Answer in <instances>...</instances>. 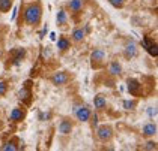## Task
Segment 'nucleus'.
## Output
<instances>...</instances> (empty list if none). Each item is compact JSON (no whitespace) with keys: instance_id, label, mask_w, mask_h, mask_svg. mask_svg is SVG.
<instances>
[{"instance_id":"f257e3e1","label":"nucleus","mask_w":158,"mask_h":151,"mask_svg":"<svg viewBox=\"0 0 158 151\" xmlns=\"http://www.w3.org/2000/svg\"><path fill=\"white\" fill-rule=\"evenodd\" d=\"M24 18L26 23L30 24V25H35V24L39 23V20H41V8H39V5H30L24 12Z\"/></svg>"},{"instance_id":"f03ea898","label":"nucleus","mask_w":158,"mask_h":151,"mask_svg":"<svg viewBox=\"0 0 158 151\" xmlns=\"http://www.w3.org/2000/svg\"><path fill=\"white\" fill-rule=\"evenodd\" d=\"M75 117H77L80 121H87V120L90 118V111H89V108H86V106H78V108H75Z\"/></svg>"},{"instance_id":"7ed1b4c3","label":"nucleus","mask_w":158,"mask_h":151,"mask_svg":"<svg viewBox=\"0 0 158 151\" xmlns=\"http://www.w3.org/2000/svg\"><path fill=\"white\" fill-rule=\"evenodd\" d=\"M140 88H142V85H140L139 81H135V79H128V91L131 94H139Z\"/></svg>"},{"instance_id":"20e7f679","label":"nucleus","mask_w":158,"mask_h":151,"mask_svg":"<svg viewBox=\"0 0 158 151\" xmlns=\"http://www.w3.org/2000/svg\"><path fill=\"white\" fill-rule=\"evenodd\" d=\"M66 81H68V75H66L65 72H59V73H56V75L53 76V82H54L56 85H62V84H65Z\"/></svg>"},{"instance_id":"39448f33","label":"nucleus","mask_w":158,"mask_h":151,"mask_svg":"<svg viewBox=\"0 0 158 151\" xmlns=\"http://www.w3.org/2000/svg\"><path fill=\"white\" fill-rule=\"evenodd\" d=\"M98 136H99V139L102 141H107L111 138V130L109 127H99L98 129Z\"/></svg>"},{"instance_id":"423d86ee","label":"nucleus","mask_w":158,"mask_h":151,"mask_svg":"<svg viewBox=\"0 0 158 151\" xmlns=\"http://www.w3.org/2000/svg\"><path fill=\"white\" fill-rule=\"evenodd\" d=\"M71 129H73V126H71L69 121H62L60 124H59V132H60L62 135H69L71 133Z\"/></svg>"},{"instance_id":"0eeeda50","label":"nucleus","mask_w":158,"mask_h":151,"mask_svg":"<svg viewBox=\"0 0 158 151\" xmlns=\"http://www.w3.org/2000/svg\"><path fill=\"white\" fill-rule=\"evenodd\" d=\"M143 133H145L146 136L155 135V133H157V126H155L154 123H148V124H145V127H143Z\"/></svg>"},{"instance_id":"6e6552de","label":"nucleus","mask_w":158,"mask_h":151,"mask_svg":"<svg viewBox=\"0 0 158 151\" xmlns=\"http://www.w3.org/2000/svg\"><path fill=\"white\" fill-rule=\"evenodd\" d=\"M137 54V49H135V44L134 42H130L128 45H127V48H125V56L127 57H134Z\"/></svg>"},{"instance_id":"1a4fd4ad","label":"nucleus","mask_w":158,"mask_h":151,"mask_svg":"<svg viewBox=\"0 0 158 151\" xmlns=\"http://www.w3.org/2000/svg\"><path fill=\"white\" fill-rule=\"evenodd\" d=\"M83 6V0H71L69 2V9L74 12H78Z\"/></svg>"},{"instance_id":"9d476101","label":"nucleus","mask_w":158,"mask_h":151,"mask_svg":"<svg viewBox=\"0 0 158 151\" xmlns=\"http://www.w3.org/2000/svg\"><path fill=\"white\" fill-rule=\"evenodd\" d=\"M121 64L118 63V61H113L111 64H110V69H109V72L111 73V75H119L121 73Z\"/></svg>"},{"instance_id":"9b49d317","label":"nucleus","mask_w":158,"mask_h":151,"mask_svg":"<svg viewBox=\"0 0 158 151\" xmlns=\"http://www.w3.org/2000/svg\"><path fill=\"white\" fill-rule=\"evenodd\" d=\"M104 57H106V52H104L102 49H97V51L92 52V60H94V61H101Z\"/></svg>"},{"instance_id":"f8f14e48","label":"nucleus","mask_w":158,"mask_h":151,"mask_svg":"<svg viewBox=\"0 0 158 151\" xmlns=\"http://www.w3.org/2000/svg\"><path fill=\"white\" fill-rule=\"evenodd\" d=\"M95 108H97V109H102V108H106V97H102V96H97V97H95Z\"/></svg>"},{"instance_id":"ddd939ff","label":"nucleus","mask_w":158,"mask_h":151,"mask_svg":"<svg viewBox=\"0 0 158 151\" xmlns=\"http://www.w3.org/2000/svg\"><path fill=\"white\" fill-rule=\"evenodd\" d=\"M86 35V30H81V29H77L75 32L73 33V37H74V41H77V42H80L83 37H85Z\"/></svg>"},{"instance_id":"4468645a","label":"nucleus","mask_w":158,"mask_h":151,"mask_svg":"<svg viewBox=\"0 0 158 151\" xmlns=\"http://www.w3.org/2000/svg\"><path fill=\"white\" fill-rule=\"evenodd\" d=\"M23 118V112H21V109H18V108H15L12 111V114H11V120L12 121H20Z\"/></svg>"},{"instance_id":"2eb2a0df","label":"nucleus","mask_w":158,"mask_h":151,"mask_svg":"<svg viewBox=\"0 0 158 151\" xmlns=\"http://www.w3.org/2000/svg\"><path fill=\"white\" fill-rule=\"evenodd\" d=\"M11 5H12V0H0V11H9Z\"/></svg>"},{"instance_id":"dca6fc26","label":"nucleus","mask_w":158,"mask_h":151,"mask_svg":"<svg viewBox=\"0 0 158 151\" xmlns=\"http://www.w3.org/2000/svg\"><path fill=\"white\" fill-rule=\"evenodd\" d=\"M56 21H57V25H62V24H65V21H66V12H65V11H59V14H57V18H56Z\"/></svg>"},{"instance_id":"f3484780","label":"nucleus","mask_w":158,"mask_h":151,"mask_svg":"<svg viewBox=\"0 0 158 151\" xmlns=\"http://www.w3.org/2000/svg\"><path fill=\"white\" fill-rule=\"evenodd\" d=\"M57 48L62 49V51H65V49H68V48H69V42H68L66 39H63V37H62V39L57 41Z\"/></svg>"},{"instance_id":"a211bd4d","label":"nucleus","mask_w":158,"mask_h":151,"mask_svg":"<svg viewBox=\"0 0 158 151\" xmlns=\"http://www.w3.org/2000/svg\"><path fill=\"white\" fill-rule=\"evenodd\" d=\"M26 56V51L24 49H18V52H17V57L14 58V64H18L20 63V60Z\"/></svg>"},{"instance_id":"6ab92c4d","label":"nucleus","mask_w":158,"mask_h":151,"mask_svg":"<svg viewBox=\"0 0 158 151\" xmlns=\"http://www.w3.org/2000/svg\"><path fill=\"white\" fill-rule=\"evenodd\" d=\"M2 150L3 151H15L17 150V147H15L14 142H8V144H5V145L2 147Z\"/></svg>"},{"instance_id":"aec40b11","label":"nucleus","mask_w":158,"mask_h":151,"mask_svg":"<svg viewBox=\"0 0 158 151\" xmlns=\"http://www.w3.org/2000/svg\"><path fill=\"white\" fill-rule=\"evenodd\" d=\"M30 97V93H29V90L27 88H23L21 91H20V99H23V100H27Z\"/></svg>"},{"instance_id":"412c9836","label":"nucleus","mask_w":158,"mask_h":151,"mask_svg":"<svg viewBox=\"0 0 158 151\" xmlns=\"http://www.w3.org/2000/svg\"><path fill=\"white\" fill-rule=\"evenodd\" d=\"M148 51H149V54H151V56H154V57H157V56H158V51H157V45H155V44H152V45H151V47L148 48Z\"/></svg>"},{"instance_id":"4be33fe9","label":"nucleus","mask_w":158,"mask_h":151,"mask_svg":"<svg viewBox=\"0 0 158 151\" xmlns=\"http://www.w3.org/2000/svg\"><path fill=\"white\" fill-rule=\"evenodd\" d=\"M123 108H125V109H134V108H135V103H134L133 100H125V102H123Z\"/></svg>"},{"instance_id":"5701e85b","label":"nucleus","mask_w":158,"mask_h":151,"mask_svg":"<svg viewBox=\"0 0 158 151\" xmlns=\"http://www.w3.org/2000/svg\"><path fill=\"white\" fill-rule=\"evenodd\" d=\"M110 3H111L113 6H118V8H121L122 5H123V0H110Z\"/></svg>"},{"instance_id":"b1692460","label":"nucleus","mask_w":158,"mask_h":151,"mask_svg":"<svg viewBox=\"0 0 158 151\" xmlns=\"http://www.w3.org/2000/svg\"><path fill=\"white\" fill-rule=\"evenodd\" d=\"M151 45H152V44H151V41H149V39H143V41H142V47L145 48V49H148Z\"/></svg>"},{"instance_id":"393cba45","label":"nucleus","mask_w":158,"mask_h":151,"mask_svg":"<svg viewBox=\"0 0 158 151\" xmlns=\"http://www.w3.org/2000/svg\"><path fill=\"white\" fill-rule=\"evenodd\" d=\"M148 115L149 117H155L157 115V109H155V108H148Z\"/></svg>"},{"instance_id":"a878e982","label":"nucleus","mask_w":158,"mask_h":151,"mask_svg":"<svg viewBox=\"0 0 158 151\" xmlns=\"http://www.w3.org/2000/svg\"><path fill=\"white\" fill-rule=\"evenodd\" d=\"M5 93H6V84L0 81V96H2V94H5Z\"/></svg>"},{"instance_id":"bb28decb","label":"nucleus","mask_w":158,"mask_h":151,"mask_svg":"<svg viewBox=\"0 0 158 151\" xmlns=\"http://www.w3.org/2000/svg\"><path fill=\"white\" fill-rule=\"evenodd\" d=\"M145 150H155V144H154V142H148Z\"/></svg>"},{"instance_id":"cd10ccee","label":"nucleus","mask_w":158,"mask_h":151,"mask_svg":"<svg viewBox=\"0 0 158 151\" xmlns=\"http://www.w3.org/2000/svg\"><path fill=\"white\" fill-rule=\"evenodd\" d=\"M17 14H18V8H14V11H12V17H11V20H15L17 18Z\"/></svg>"},{"instance_id":"c85d7f7f","label":"nucleus","mask_w":158,"mask_h":151,"mask_svg":"<svg viewBox=\"0 0 158 151\" xmlns=\"http://www.w3.org/2000/svg\"><path fill=\"white\" fill-rule=\"evenodd\" d=\"M50 39H51V41H56V33L51 32V33H50Z\"/></svg>"}]
</instances>
